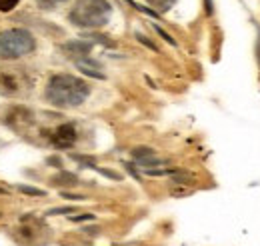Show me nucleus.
Returning <instances> with one entry per match:
<instances>
[{
	"label": "nucleus",
	"mask_w": 260,
	"mask_h": 246,
	"mask_svg": "<svg viewBox=\"0 0 260 246\" xmlns=\"http://www.w3.org/2000/svg\"><path fill=\"white\" fill-rule=\"evenodd\" d=\"M18 2H20V0H0V10H2V12H8V10H12Z\"/></svg>",
	"instance_id": "nucleus-13"
},
{
	"label": "nucleus",
	"mask_w": 260,
	"mask_h": 246,
	"mask_svg": "<svg viewBox=\"0 0 260 246\" xmlns=\"http://www.w3.org/2000/svg\"><path fill=\"white\" fill-rule=\"evenodd\" d=\"M2 122L10 126V128H14V130H22L28 124H32V114L22 106H14L2 116Z\"/></svg>",
	"instance_id": "nucleus-5"
},
{
	"label": "nucleus",
	"mask_w": 260,
	"mask_h": 246,
	"mask_svg": "<svg viewBox=\"0 0 260 246\" xmlns=\"http://www.w3.org/2000/svg\"><path fill=\"white\" fill-rule=\"evenodd\" d=\"M154 28H156V32H158V34L162 36L166 42H170V44H176V42H174V38H170V36H168V34H166V32H164L162 28H158V26H154Z\"/></svg>",
	"instance_id": "nucleus-14"
},
{
	"label": "nucleus",
	"mask_w": 260,
	"mask_h": 246,
	"mask_svg": "<svg viewBox=\"0 0 260 246\" xmlns=\"http://www.w3.org/2000/svg\"><path fill=\"white\" fill-rule=\"evenodd\" d=\"M18 88H20V84H18V80H16L14 74H10V72H0V94L10 96V94L18 93Z\"/></svg>",
	"instance_id": "nucleus-7"
},
{
	"label": "nucleus",
	"mask_w": 260,
	"mask_h": 246,
	"mask_svg": "<svg viewBox=\"0 0 260 246\" xmlns=\"http://www.w3.org/2000/svg\"><path fill=\"white\" fill-rule=\"evenodd\" d=\"M90 94V86L70 74H56L48 80L46 100L56 108H74L80 106Z\"/></svg>",
	"instance_id": "nucleus-1"
},
{
	"label": "nucleus",
	"mask_w": 260,
	"mask_h": 246,
	"mask_svg": "<svg viewBox=\"0 0 260 246\" xmlns=\"http://www.w3.org/2000/svg\"><path fill=\"white\" fill-rule=\"evenodd\" d=\"M62 196H64V198H72V200H82V198H84V196H78V194H62Z\"/></svg>",
	"instance_id": "nucleus-17"
},
{
	"label": "nucleus",
	"mask_w": 260,
	"mask_h": 246,
	"mask_svg": "<svg viewBox=\"0 0 260 246\" xmlns=\"http://www.w3.org/2000/svg\"><path fill=\"white\" fill-rule=\"evenodd\" d=\"M52 184L54 186H74V184H78V178H76L74 174H70V172H60V174H56V176L52 178Z\"/></svg>",
	"instance_id": "nucleus-8"
},
{
	"label": "nucleus",
	"mask_w": 260,
	"mask_h": 246,
	"mask_svg": "<svg viewBox=\"0 0 260 246\" xmlns=\"http://www.w3.org/2000/svg\"><path fill=\"white\" fill-rule=\"evenodd\" d=\"M50 142L56 148H70L76 142V128L74 124H60L50 132Z\"/></svg>",
	"instance_id": "nucleus-4"
},
{
	"label": "nucleus",
	"mask_w": 260,
	"mask_h": 246,
	"mask_svg": "<svg viewBox=\"0 0 260 246\" xmlns=\"http://www.w3.org/2000/svg\"><path fill=\"white\" fill-rule=\"evenodd\" d=\"M18 190H20L22 194H30V196H44V194H46V192L40 190V188H32V186H24V184L18 186Z\"/></svg>",
	"instance_id": "nucleus-12"
},
{
	"label": "nucleus",
	"mask_w": 260,
	"mask_h": 246,
	"mask_svg": "<svg viewBox=\"0 0 260 246\" xmlns=\"http://www.w3.org/2000/svg\"><path fill=\"white\" fill-rule=\"evenodd\" d=\"M62 212H72V208H68V206L66 208H52L48 214H62Z\"/></svg>",
	"instance_id": "nucleus-16"
},
{
	"label": "nucleus",
	"mask_w": 260,
	"mask_h": 246,
	"mask_svg": "<svg viewBox=\"0 0 260 246\" xmlns=\"http://www.w3.org/2000/svg\"><path fill=\"white\" fill-rule=\"evenodd\" d=\"M110 4L106 0H76L68 18L80 28H100L110 20Z\"/></svg>",
	"instance_id": "nucleus-2"
},
{
	"label": "nucleus",
	"mask_w": 260,
	"mask_h": 246,
	"mask_svg": "<svg viewBox=\"0 0 260 246\" xmlns=\"http://www.w3.org/2000/svg\"><path fill=\"white\" fill-rule=\"evenodd\" d=\"M132 156L138 160V162H144L148 158H154V150L152 148H146V146H140V148H134L132 150Z\"/></svg>",
	"instance_id": "nucleus-10"
},
{
	"label": "nucleus",
	"mask_w": 260,
	"mask_h": 246,
	"mask_svg": "<svg viewBox=\"0 0 260 246\" xmlns=\"http://www.w3.org/2000/svg\"><path fill=\"white\" fill-rule=\"evenodd\" d=\"M62 50L66 52V56L74 58V60H82L84 56H88V52L92 50V44L86 42V40H74V42H68L62 46Z\"/></svg>",
	"instance_id": "nucleus-6"
},
{
	"label": "nucleus",
	"mask_w": 260,
	"mask_h": 246,
	"mask_svg": "<svg viewBox=\"0 0 260 246\" xmlns=\"http://www.w3.org/2000/svg\"><path fill=\"white\" fill-rule=\"evenodd\" d=\"M0 194H6V188H0Z\"/></svg>",
	"instance_id": "nucleus-19"
},
{
	"label": "nucleus",
	"mask_w": 260,
	"mask_h": 246,
	"mask_svg": "<svg viewBox=\"0 0 260 246\" xmlns=\"http://www.w3.org/2000/svg\"><path fill=\"white\" fill-rule=\"evenodd\" d=\"M94 216L92 214H82V216H72V220L74 222H82V220H92Z\"/></svg>",
	"instance_id": "nucleus-15"
},
{
	"label": "nucleus",
	"mask_w": 260,
	"mask_h": 246,
	"mask_svg": "<svg viewBox=\"0 0 260 246\" xmlns=\"http://www.w3.org/2000/svg\"><path fill=\"white\" fill-rule=\"evenodd\" d=\"M48 164H56V166H60V160H58V158H48Z\"/></svg>",
	"instance_id": "nucleus-18"
},
{
	"label": "nucleus",
	"mask_w": 260,
	"mask_h": 246,
	"mask_svg": "<svg viewBox=\"0 0 260 246\" xmlns=\"http://www.w3.org/2000/svg\"><path fill=\"white\" fill-rule=\"evenodd\" d=\"M62 2H66V0H36L38 8H42V10H52V8L60 6Z\"/></svg>",
	"instance_id": "nucleus-11"
},
{
	"label": "nucleus",
	"mask_w": 260,
	"mask_h": 246,
	"mask_svg": "<svg viewBox=\"0 0 260 246\" xmlns=\"http://www.w3.org/2000/svg\"><path fill=\"white\" fill-rule=\"evenodd\" d=\"M152 8H154V12L158 14V12H166V10H170L172 6H174V2L176 0H146Z\"/></svg>",
	"instance_id": "nucleus-9"
},
{
	"label": "nucleus",
	"mask_w": 260,
	"mask_h": 246,
	"mask_svg": "<svg viewBox=\"0 0 260 246\" xmlns=\"http://www.w3.org/2000/svg\"><path fill=\"white\" fill-rule=\"evenodd\" d=\"M36 48V40L28 30L24 28H12L0 34V58L14 60L20 56L30 54Z\"/></svg>",
	"instance_id": "nucleus-3"
}]
</instances>
